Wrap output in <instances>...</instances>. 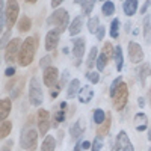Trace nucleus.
<instances>
[{
    "mask_svg": "<svg viewBox=\"0 0 151 151\" xmlns=\"http://www.w3.org/2000/svg\"><path fill=\"white\" fill-rule=\"evenodd\" d=\"M38 48V38L36 36H27L23 41L20 53H18V65L20 67H27L32 64Z\"/></svg>",
    "mask_w": 151,
    "mask_h": 151,
    "instance_id": "obj_1",
    "label": "nucleus"
},
{
    "mask_svg": "<svg viewBox=\"0 0 151 151\" xmlns=\"http://www.w3.org/2000/svg\"><path fill=\"white\" fill-rule=\"evenodd\" d=\"M47 24L48 26H55V29L58 32H65L67 27L70 29V15L65 9H56L52 15L47 18Z\"/></svg>",
    "mask_w": 151,
    "mask_h": 151,
    "instance_id": "obj_2",
    "label": "nucleus"
},
{
    "mask_svg": "<svg viewBox=\"0 0 151 151\" xmlns=\"http://www.w3.org/2000/svg\"><path fill=\"white\" fill-rule=\"evenodd\" d=\"M20 147L26 151H35L38 147V132L27 124L20 136Z\"/></svg>",
    "mask_w": 151,
    "mask_h": 151,
    "instance_id": "obj_3",
    "label": "nucleus"
},
{
    "mask_svg": "<svg viewBox=\"0 0 151 151\" xmlns=\"http://www.w3.org/2000/svg\"><path fill=\"white\" fill-rule=\"evenodd\" d=\"M42 100L44 95H42V88L40 85V80H38V77H32L29 82V101L32 106L38 107L42 104Z\"/></svg>",
    "mask_w": 151,
    "mask_h": 151,
    "instance_id": "obj_4",
    "label": "nucleus"
},
{
    "mask_svg": "<svg viewBox=\"0 0 151 151\" xmlns=\"http://www.w3.org/2000/svg\"><path fill=\"white\" fill-rule=\"evenodd\" d=\"M113 107H115L118 112H121L125 106H127V101H129V89H127V85L124 82L119 85V88L116 89L115 95H113Z\"/></svg>",
    "mask_w": 151,
    "mask_h": 151,
    "instance_id": "obj_5",
    "label": "nucleus"
},
{
    "mask_svg": "<svg viewBox=\"0 0 151 151\" xmlns=\"http://www.w3.org/2000/svg\"><path fill=\"white\" fill-rule=\"evenodd\" d=\"M21 48V41L20 38H14L11 40L5 48V60L9 62V64H14V62H18V53Z\"/></svg>",
    "mask_w": 151,
    "mask_h": 151,
    "instance_id": "obj_6",
    "label": "nucleus"
},
{
    "mask_svg": "<svg viewBox=\"0 0 151 151\" xmlns=\"http://www.w3.org/2000/svg\"><path fill=\"white\" fill-rule=\"evenodd\" d=\"M18 12H20V5L17 0H8L6 3V17H8V30L14 26L18 20Z\"/></svg>",
    "mask_w": 151,
    "mask_h": 151,
    "instance_id": "obj_7",
    "label": "nucleus"
},
{
    "mask_svg": "<svg viewBox=\"0 0 151 151\" xmlns=\"http://www.w3.org/2000/svg\"><path fill=\"white\" fill-rule=\"evenodd\" d=\"M112 151H134L132 142H130V137L127 136L125 132H119L116 134V141H115V145H113Z\"/></svg>",
    "mask_w": 151,
    "mask_h": 151,
    "instance_id": "obj_8",
    "label": "nucleus"
},
{
    "mask_svg": "<svg viewBox=\"0 0 151 151\" xmlns=\"http://www.w3.org/2000/svg\"><path fill=\"white\" fill-rule=\"evenodd\" d=\"M50 129V113L45 109L38 110V132L41 136H47V132Z\"/></svg>",
    "mask_w": 151,
    "mask_h": 151,
    "instance_id": "obj_9",
    "label": "nucleus"
},
{
    "mask_svg": "<svg viewBox=\"0 0 151 151\" xmlns=\"http://www.w3.org/2000/svg\"><path fill=\"white\" fill-rule=\"evenodd\" d=\"M127 48H129V59L133 62V64H141V62L144 60V50H142V47L137 42H134V41H130Z\"/></svg>",
    "mask_w": 151,
    "mask_h": 151,
    "instance_id": "obj_10",
    "label": "nucleus"
},
{
    "mask_svg": "<svg viewBox=\"0 0 151 151\" xmlns=\"http://www.w3.org/2000/svg\"><path fill=\"white\" fill-rule=\"evenodd\" d=\"M58 79H59V71H58V68H56V67H48V68H45V70H44V74H42V82H44V85H45V86L52 88V86L58 85V83H59V82H58Z\"/></svg>",
    "mask_w": 151,
    "mask_h": 151,
    "instance_id": "obj_11",
    "label": "nucleus"
},
{
    "mask_svg": "<svg viewBox=\"0 0 151 151\" xmlns=\"http://www.w3.org/2000/svg\"><path fill=\"white\" fill-rule=\"evenodd\" d=\"M59 35H60V32H58L56 29L47 32V35H45V42H44L47 52H52V50H55V48L58 47L59 40H60V36H59Z\"/></svg>",
    "mask_w": 151,
    "mask_h": 151,
    "instance_id": "obj_12",
    "label": "nucleus"
},
{
    "mask_svg": "<svg viewBox=\"0 0 151 151\" xmlns=\"http://www.w3.org/2000/svg\"><path fill=\"white\" fill-rule=\"evenodd\" d=\"M73 55L79 60L83 58V55H85V40L83 38H76L73 41Z\"/></svg>",
    "mask_w": 151,
    "mask_h": 151,
    "instance_id": "obj_13",
    "label": "nucleus"
},
{
    "mask_svg": "<svg viewBox=\"0 0 151 151\" xmlns=\"http://www.w3.org/2000/svg\"><path fill=\"white\" fill-rule=\"evenodd\" d=\"M67 109H68V104H67V101H62L60 103V107H59V110L53 115V122H52V125L56 129L58 127V124L59 122H62V121H65V113H67Z\"/></svg>",
    "mask_w": 151,
    "mask_h": 151,
    "instance_id": "obj_14",
    "label": "nucleus"
},
{
    "mask_svg": "<svg viewBox=\"0 0 151 151\" xmlns=\"http://www.w3.org/2000/svg\"><path fill=\"white\" fill-rule=\"evenodd\" d=\"M137 6H139V2L137 0H124L122 3V9H124V14L127 17H133L137 11Z\"/></svg>",
    "mask_w": 151,
    "mask_h": 151,
    "instance_id": "obj_15",
    "label": "nucleus"
},
{
    "mask_svg": "<svg viewBox=\"0 0 151 151\" xmlns=\"http://www.w3.org/2000/svg\"><path fill=\"white\" fill-rule=\"evenodd\" d=\"M147 125H148V116L142 112L136 113L134 115V127H136V130L144 132V130H147Z\"/></svg>",
    "mask_w": 151,
    "mask_h": 151,
    "instance_id": "obj_16",
    "label": "nucleus"
},
{
    "mask_svg": "<svg viewBox=\"0 0 151 151\" xmlns=\"http://www.w3.org/2000/svg\"><path fill=\"white\" fill-rule=\"evenodd\" d=\"M11 109H12L11 98H2V101H0V119L6 121L8 115L11 113Z\"/></svg>",
    "mask_w": 151,
    "mask_h": 151,
    "instance_id": "obj_17",
    "label": "nucleus"
},
{
    "mask_svg": "<svg viewBox=\"0 0 151 151\" xmlns=\"http://www.w3.org/2000/svg\"><path fill=\"white\" fill-rule=\"evenodd\" d=\"M80 80L79 79H73L67 88V98H74L76 95H79L80 92Z\"/></svg>",
    "mask_w": 151,
    "mask_h": 151,
    "instance_id": "obj_18",
    "label": "nucleus"
},
{
    "mask_svg": "<svg viewBox=\"0 0 151 151\" xmlns=\"http://www.w3.org/2000/svg\"><path fill=\"white\" fill-rule=\"evenodd\" d=\"M92 97H94V91L91 89V86H82V89L79 92V101L86 104L92 100Z\"/></svg>",
    "mask_w": 151,
    "mask_h": 151,
    "instance_id": "obj_19",
    "label": "nucleus"
},
{
    "mask_svg": "<svg viewBox=\"0 0 151 151\" xmlns=\"http://www.w3.org/2000/svg\"><path fill=\"white\" fill-rule=\"evenodd\" d=\"M148 76H151V67H150V64H142L139 67V70H137V79H139L142 86H145Z\"/></svg>",
    "mask_w": 151,
    "mask_h": 151,
    "instance_id": "obj_20",
    "label": "nucleus"
},
{
    "mask_svg": "<svg viewBox=\"0 0 151 151\" xmlns=\"http://www.w3.org/2000/svg\"><path fill=\"white\" fill-rule=\"evenodd\" d=\"M142 23H144V38H145V42L151 44V17L145 15Z\"/></svg>",
    "mask_w": 151,
    "mask_h": 151,
    "instance_id": "obj_21",
    "label": "nucleus"
},
{
    "mask_svg": "<svg viewBox=\"0 0 151 151\" xmlns=\"http://www.w3.org/2000/svg\"><path fill=\"white\" fill-rule=\"evenodd\" d=\"M55 148H56V139L52 134H47L45 139L42 141L41 151H55Z\"/></svg>",
    "mask_w": 151,
    "mask_h": 151,
    "instance_id": "obj_22",
    "label": "nucleus"
},
{
    "mask_svg": "<svg viewBox=\"0 0 151 151\" xmlns=\"http://www.w3.org/2000/svg\"><path fill=\"white\" fill-rule=\"evenodd\" d=\"M83 130H85V127H83V122H82V121L74 122V124L71 125V129H70L71 137H73V139H77V137H80V136L83 134Z\"/></svg>",
    "mask_w": 151,
    "mask_h": 151,
    "instance_id": "obj_23",
    "label": "nucleus"
},
{
    "mask_svg": "<svg viewBox=\"0 0 151 151\" xmlns=\"http://www.w3.org/2000/svg\"><path fill=\"white\" fill-rule=\"evenodd\" d=\"M30 27H32V20H30L29 17L24 15V17H21V18L18 20V30H20L21 33L29 32Z\"/></svg>",
    "mask_w": 151,
    "mask_h": 151,
    "instance_id": "obj_24",
    "label": "nucleus"
},
{
    "mask_svg": "<svg viewBox=\"0 0 151 151\" xmlns=\"http://www.w3.org/2000/svg\"><path fill=\"white\" fill-rule=\"evenodd\" d=\"M82 26H83V23H82V17H76L73 21H71V24H70V33L74 36V35H77V33H80V30H82Z\"/></svg>",
    "mask_w": 151,
    "mask_h": 151,
    "instance_id": "obj_25",
    "label": "nucleus"
},
{
    "mask_svg": "<svg viewBox=\"0 0 151 151\" xmlns=\"http://www.w3.org/2000/svg\"><path fill=\"white\" fill-rule=\"evenodd\" d=\"M113 59H115V64H116V70L121 71L122 70V65H124V55H122L121 45H116L115 47V56H113Z\"/></svg>",
    "mask_w": 151,
    "mask_h": 151,
    "instance_id": "obj_26",
    "label": "nucleus"
},
{
    "mask_svg": "<svg viewBox=\"0 0 151 151\" xmlns=\"http://www.w3.org/2000/svg\"><path fill=\"white\" fill-rule=\"evenodd\" d=\"M112 121V116H110V113H107V118H106V121L100 125L98 127V130H97V133H98V136H106L107 133H109V130H110V122Z\"/></svg>",
    "mask_w": 151,
    "mask_h": 151,
    "instance_id": "obj_27",
    "label": "nucleus"
},
{
    "mask_svg": "<svg viewBox=\"0 0 151 151\" xmlns=\"http://www.w3.org/2000/svg\"><path fill=\"white\" fill-rule=\"evenodd\" d=\"M11 130H12V124H11V121H2V124H0V137L2 139H5L6 136H9L11 134Z\"/></svg>",
    "mask_w": 151,
    "mask_h": 151,
    "instance_id": "obj_28",
    "label": "nucleus"
},
{
    "mask_svg": "<svg viewBox=\"0 0 151 151\" xmlns=\"http://www.w3.org/2000/svg\"><path fill=\"white\" fill-rule=\"evenodd\" d=\"M8 23V17H6V6H5V0H0V27L5 29Z\"/></svg>",
    "mask_w": 151,
    "mask_h": 151,
    "instance_id": "obj_29",
    "label": "nucleus"
},
{
    "mask_svg": "<svg viewBox=\"0 0 151 151\" xmlns=\"http://www.w3.org/2000/svg\"><path fill=\"white\" fill-rule=\"evenodd\" d=\"M101 12H103L106 17L112 15L113 12H115V3L110 2V0H106V2L103 3V6H101Z\"/></svg>",
    "mask_w": 151,
    "mask_h": 151,
    "instance_id": "obj_30",
    "label": "nucleus"
},
{
    "mask_svg": "<svg viewBox=\"0 0 151 151\" xmlns=\"http://www.w3.org/2000/svg\"><path fill=\"white\" fill-rule=\"evenodd\" d=\"M106 118H107V115L103 112V109H95V110H94V122H95V124L101 125V124L106 121Z\"/></svg>",
    "mask_w": 151,
    "mask_h": 151,
    "instance_id": "obj_31",
    "label": "nucleus"
},
{
    "mask_svg": "<svg viewBox=\"0 0 151 151\" xmlns=\"http://www.w3.org/2000/svg\"><path fill=\"white\" fill-rule=\"evenodd\" d=\"M97 52H98L97 47H91V52L88 55V60H86L88 68H92V65L97 64Z\"/></svg>",
    "mask_w": 151,
    "mask_h": 151,
    "instance_id": "obj_32",
    "label": "nucleus"
},
{
    "mask_svg": "<svg viewBox=\"0 0 151 151\" xmlns=\"http://www.w3.org/2000/svg\"><path fill=\"white\" fill-rule=\"evenodd\" d=\"M107 59H109V58H107L103 52L98 55V58H97V64H95L98 71H103V70L106 68V65H107Z\"/></svg>",
    "mask_w": 151,
    "mask_h": 151,
    "instance_id": "obj_33",
    "label": "nucleus"
},
{
    "mask_svg": "<svg viewBox=\"0 0 151 151\" xmlns=\"http://www.w3.org/2000/svg\"><path fill=\"white\" fill-rule=\"evenodd\" d=\"M98 23H100L98 17H91L89 20H88V29H89L91 33H95L98 30V27L101 26V24H98Z\"/></svg>",
    "mask_w": 151,
    "mask_h": 151,
    "instance_id": "obj_34",
    "label": "nucleus"
},
{
    "mask_svg": "<svg viewBox=\"0 0 151 151\" xmlns=\"http://www.w3.org/2000/svg\"><path fill=\"white\" fill-rule=\"evenodd\" d=\"M110 36L112 38L119 36V18H115L110 23Z\"/></svg>",
    "mask_w": 151,
    "mask_h": 151,
    "instance_id": "obj_35",
    "label": "nucleus"
},
{
    "mask_svg": "<svg viewBox=\"0 0 151 151\" xmlns=\"http://www.w3.org/2000/svg\"><path fill=\"white\" fill-rule=\"evenodd\" d=\"M94 6H95V0H86V2L83 3V6H82L83 15H89L92 12V9H94Z\"/></svg>",
    "mask_w": 151,
    "mask_h": 151,
    "instance_id": "obj_36",
    "label": "nucleus"
},
{
    "mask_svg": "<svg viewBox=\"0 0 151 151\" xmlns=\"http://www.w3.org/2000/svg\"><path fill=\"white\" fill-rule=\"evenodd\" d=\"M103 53H104V55H106L109 59H113V56H115V47H113L110 42H104Z\"/></svg>",
    "mask_w": 151,
    "mask_h": 151,
    "instance_id": "obj_37",
    "label": "nucleus"
},
{
    "mask_svg": "<svg viewBox=\"0 0 151 151\" xmlns=\"http://www.w3.org/2000/svg\"><path fill=\"white\" fill-rule=\"evenodd\" d=\"M122 83V77H116L115 80L112 82V85H110V89H109V92H110V97L113 98V95H115V92H116V89L119 88V85Z\"/></svg>",
    "mask_w": 151,
    "mask_h": 151,
    "instance_id": "obj_38",
    "label": "nucleus"
},
{
    "mask_svg": "<svg viewBox=\"0 0 151 151\" xmlns=\"http://www.w3.org/2000/svg\"><path fill=\"white\" fill-rule=\"evenodd\" d=\"M103 148V139H101V136H97L95 139L92 141V148L91 151H100Z\"/></svg>",
    "mask_w": 151,
    "mask_h": 151,
    "instance_id": "obj_39",
    "label": "nucleus"
},
{
    "mask_svg": "<svg viewBox=\"0 0 151 151\" xmlns=\"http://www.w3.org/2000/svg\"><path fill=\"white\" fill-rule=\"evenodd\" d=\"M86 79L91 80V83L97 85V83L100 82V76H98V73H95V71H89V73H86Z\"/></svg>",
    "mask_w": 151,
    "mask_h": 151,
    "instance_id": "obj_40",
    "label": "nucleus"
},
{
    "mask_svg": "<svg viewBox=\"0 0 151 151\" xmlns=\"http://www.w3.org/2000/svg\"><path fill=\"white\" fill-rule=\"evenodd\" d=\"M50 64H52V56H44V58H41V60H40V67L41 68H48V67H52V65H50Z\"/></svg>",
    "mask_w": 151,
    "mask_h": 151,
    "instance_id": "obj_41",
    "label": "nucleus"
},
{
    "mask_svg": "<svg viewBox=\"0 0 151 151\" xmlns=\"http://www.w3.org/2000/svg\"><path fill=\"white\" fill-rule=\"evenodd\" d=\"M20 92H21V86L17 83L15 86H12V89H11V98H18Z\"/></svg>",
    "mask_w": 151,
    "mask_h": 151,
    "instance_id": "obj_42",
    "label": "nucleus"
},
{
    "mask_svg": "<svg viewBox=\"0 0 151 151\" xmlns=\"http://www.w3.org/2000/svg\"><path fill=\"white\" fill-rule=\"evenodd\" d=\"M68 77H70V73L65 70L64 73H62V77H60V80H59L58 86H59V88H64V85H65V82L68 80Z\"/></svg>",
    "mask_w": 151,
    "mask_h": 151,
    "instance_id": "obj_43",
    "label": "nucleus"
},
{
    "mask_svg": "<svg viewBox=\"0 0 151 151\" xmlns=\"http://www.w3.org/2000/svg\"><path fill=\"white\" fill-rule=\"evenodd\" d=\"M9 36H11V30H6V32H3L2 33V48L5 50L6 48V42H8V40H9Z\"/></svg>",
    "mask_w": 151,
    "mask_h": 151,
    "instance_id": "obj_44",
    "label": "nucleus"
},
{
    "mask_svg": "<svg viewBox=\"0 0 151 151\" xmlns=\"http://www.w3.org/2000/svg\"><path fill=\"white\" fill-rule=\"evenodd\" d=\"M104 33H106V29H104V26H100V27H98V30L95 32V36H97V40H98V41H103V38H104Z\"/></svg>",
    "mask_w": 151,
    "mask_h": 151,
    "instance_id": "obj_45",
    "label": "nucleus"
},
{
    "mask_svg": "<svg viewBox=\"0 0 151 151\" xmlns=\"http://www.w3.org/2000/svg\"><path fill=\"white\" fill-rule=\"evenodd\" d=\"M14 74H15V67H8L5 70V76H6V77H12Z\"/></svg>",
    "mask_w": 151,
    "mask_h": 151,
    "instance_id": "obj_46",
    "label": "nucleus"
},
{
    "mask_svg": "<svg viewBox=\"0 0 151 151\" xmlns=\"http://www.w3.org/2000/svg\"><path fill=\"white\" fill-rule=\"evenodd\" d=\"M150 5H151V0H145V3L141 6V14H145L147 9L150 8Z\"/></svg>",
    "mask_w": 151,
    "mask_h": 151,
    "instance_id": "obj_47",
    "label": "nucleus"
},
{
    "mask_svg": "<svg viewBox=\"0 0 151 151\" xmlns=\"http://www.w3.org/2000/svg\"><path fill=\"white\" fill-rule=\"evenodd\" d=\"M12 145H14V142H12V141H8L6 144H3V148H2V151H11Z\"/></svg>",
    "mask_w": 151,
    "mask_h": 151,
    "instance_id": "obj_48",
    "label": "nucleus"
},
{
    "mask_svg": "<svg viewBox=\"0 0 151 151\" xmlns=\"http://www.w3.org/2000/svg\"><path fill=\"white\" fill-rule=\"evenodd\" d=\"M82 148H83V150H89V148H92V144L88 142V141H85V142H82Z\"/></svg>",
    "mask_w": 151,
    "mask_h": 151,
    "instance_id": "obj_49",
    "label": "nucleus"
},
{
    "mask_svg": "<svg viewBox=\"0 0 151 151\" xmlns=\"http://www.w3.org/2000/svg\"><path fill=\"white\" fill-rule=\"evenodd\" d=\"M137 104H139L141 109H144V107H145V100H144L142 97H139V98H137Z\"/></svg>",
    "mask_w": 151,
    "mask_h": 151,
    "instance_id": "obj_50",
    "label": "nucleus"
},
{
    "mask_svg": "<svg viewBox=\"0 0 151 151\" xmlns=\"http://www.w3.org/2000/svg\"><path fill=\"white\" fill-rule=\"evenodd\" d=\"M62 2H64V0H52V8H58Z\"/></svg>",
    "mask_w": 151,
    "mask_h": 151,
    "instance_id": "obj_51",
    "label": "nucleus"
},
{
    "mask_svg": "<svg viewBox=\"0 0 151 151\" xmlns=\"http://www.w3.org/2000/svg\"><path fill=\"white\" fill-rule=\"evenodd\" d=\"M83 148H82V144H76V147H74V151H82Z\"/></svg>",
    "mask_w": 151,
    "mask_h": 151,
    "instance_id": "obj_52",
    "label": "nucleus"
},
{
    "mask_svg": "<svg viewBox=\"0 0 151 151\" xmlns=\"http://www.w3.org/2000/svg\"><path fill=\"white\" fill-rule=\"evenodd\" d=\"M86 2V0H74V3H77V5H82L83 6V3Z\"/></svg>",
    "mask_w": 151,
    "mask_h": 151,
    "instance_id": "obj_53",
    "label": "nucleus"
},
{
    "mask_svg": "<svg viewBox=\"0 0 151 151\" xmlns=\"http://www.w3.org/2000/svg\"><path fill=\"white\" fill-rule=\"evenodd\" d=\"M147 137H148V141H151V127L148 129V134H147Z\"/></svg>",
    "mask_w": 151,
    "mask_h": 151,
    "instance_id": "obj_54",
    "label": "nucleus"
},
{
    "mask_svg": "<svg viewBox=\"0 0 151 151\" xmlns=\"http://www.w3.org/2000/svg\"><path fill=\"white\" fill-rule=\"evenodd\" d=\"M130 24H132V23H127V24H125V32L130 30Z\"/></svg>",
    "mask_w": 151,
    "mask_h": 151,
    "instance_id": "obj_55",
    "label": "nucleus"
},
{
    "mask_svg": "<svg viewBox=\"0 0 151 151\" xmlns=\"http://www.w3.org/2000/svg\"><path fill=\"white\" fill-rule=\"evenodd\" d=\"M148 100H150V104H151V89L148 91Z\"/></svg>",
    "mask_w": 151,
    "mask_h": 151,
    "instance_id": "obj_56",
    "label": "nucleus"
},
{
    "mask_svg": "<svg viewBox=\"0 0 151 151\" xmlns=\"http://www.w3.org/2000/svg\"><path fill=\"white\" fill-rule=\"evenodd\" d=\"M26 2H27V3H36L38 0H26Z\"/></svg>",
    "mask_w": 151,
    "mask_h": 151,
    "instance_id": "obj_57",
    "label": "nucleus"
},
{
    "mask_svg": "<svg viewBox=\"0 0 151 151\" xmlns=\"http://www.w3.org/2000/svg\"><path fill=\"white\" fill-rule=\"evenodd\" d=\"M148 151H151V148H148Z\"/></svg>",
    "mask_w": 151,
    "mask_h": 151,
    "instance_id": "obj_58",
    "label": "nucleus"
},
{
    "mask_svg": "<svg viewBox=\"0 0 151 151\" xmlns=\"http://www.w3.org/2000/svg\"><path fill=\"white\" fill-rule=\"evenodd\" d=\"M101 2H103V0H101Z\"/></svg>",
    "mask_w": 151,
    "mask_h": 151,
    "instance_id": "obj_59",
    "label": "nucleus"
}]
</instances>
